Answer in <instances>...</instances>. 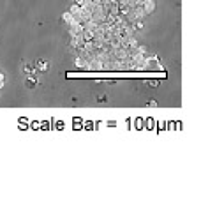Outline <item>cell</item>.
Masks as SVG:
<instances>
[{"mask_svg": "<svg viewBox=\"0 0 201 212\" xmlns=\"http://www.w3.org/2000/svg\"><path fill=\"white\" fill-rule=\"evenodd\" d=\"M4 81H5V76H4V74H2V73H0V87H2V85H4Z\"/></svg>", "mask_w": 201, "mask_h": 212, "instance_id": "4", "label": "cell"}, {"mask_svg": "<svg viewBox=\"0 0 201 212\" xmlns=\"http://www.w3.org/2000/svg\"><path fill=\"white\" fill-rule=\"evenodd\" d=\"M25 85H27L28 89L35 87V85H37V78H34V76H28V78H27V81H25Z\"/></svg>", "mask_w": 201, "mask_h": 212, "instance_id": "2", "label": "cell"}, {"mask_svg": "<svg viewBox=\"0 0 201 212\" xmlns=\"http://www.w3.org/2000/svg\"><path fill=\"white\" fill-rule=\"evenodd\" d=\"M34 69H35L34 65H25V73H27V74H30V73H34Z\"/></svg>", "mask_w": 201, "mask_h": 212, "instance_id": "3", "label": "cell"}, {"mask_svg": "<svg viewBox=\"0 0 201 212\" xmlns=\"http://www.w3.org/2000/svg\"><path fill=\"white\" fill-rule=\"evenodd\" d=\"M35 67H37L39 71H42V73H44V71H48V69H50V64H48L46 60H37V65H35Z\"/></svg>", "mask_w": 201, "mask_h": 212, "instance_id": "1", "label": "cell"}]
</instances>
